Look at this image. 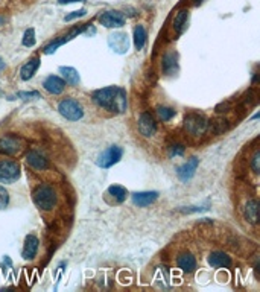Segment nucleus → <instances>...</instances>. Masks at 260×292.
I'll list each match as a JSON object with an SVG mask.
<instances>
[{
    "instance_id": "nucleus-22",
    "label": "nucleus",
    "mask_w": 260,
    "mask_h": 292,
    "mask_svg": "<svg viewBox=\"0 0 260 292\" xmlns=\"http://www.w3.org/2000/svg\"><path fill=\"white\" fill-rule=\"evenodd\" d=\"M59 73L62 76V79L66 81V84L69 85H78L79 84V73L76 69L73 67H59Z\"/></svg>"
},
{
    "instance_id": "nucleus-26",
    "label": "nucleus",
    "mask_w": 260,
    "mask_h": 292,
    "mask_svg": "<svg viewBox=\"0 0 260 292\" xmlns=\"http://www.w3.org/2000/svg\"><path fill=\"white\" fill-rule=\"evenodd\" d=\"M146 37H148L146 35V29L142 25L136 26V29H134V46H136L137 50L143 49V46L146 43Z\"/></svg>"
},
{
    "instance_id": "nucleus-14",
    "label": "nucleus",
    "mask_w": 260,
    "mask_h": 292,
    "mask_svg": "<svg viewBox=\"0 0 260 292\" xmlns=\"http://www.w3.org/2000/svg\"><path fill=\"white\" fill-rule=\"evenodd\" d=\"M84 29L85 28H75V29H72L69 34H66V35H62V38H58V40H55L53 43H50L49 46H46V49H44V53H47V55H50V53H53L59 46H62L64 43H67V41H70L72 38H75V37H78L81 32H84Z\"/></svg>"
},
{
    "instance_id": "nucleus-4",
    "label": "nucleus",
    "mask_w": 260,
    "mask_h": 292,
    "mask_svg": "<svg viewBox=\"0 0 260 292\" xmlns=\"http://www.w3.org/2000/svg\"><path fill=\"white\" fill-rule=\"evenodd\" d=\"M58 111L62 118H66L67 121H72V122L79 121L84 116L82 105L75 99H62L58 104Z\"/></svg>"
},
{
    "instance_id": "nucleus-13",
    "label": "nucleus",
    "mask_w": 260,
    "mask_h": 292,
    "mask_svg": "<svg viewBox=\"0 0 260 292\" xmlns=\"http://www.w3.org/2000/svg\"><path fill=\"white\" fill-rule=\"evenodd\" d=\"M158 198V192H136L133 195V203L137 207H148Z\"/></svg>"
},
{
    "instance_id": "nucleus-34",
    "label": "nucleus",
    "mask_w": 260,
    "mask_h": 292,
    "mask_svg": "<svg viewBox=\"0 0 260 292\" xmlns=\"http://www.w3.org/2000/svg\"><path fill=\"white\" fill-rule=\"evenodd\" d=\"M193 2H195V5H200V4L203 2V0H193Z\"/></svg>"
},
{
    "instance_id": "nucleus-29",
    "label": "nucleus",
    "mask_w": 260,
    "mask_h": 292,
    "mask_svg": "<svg viewBox=\"0 0 260 292\" xmlns=\"http://www.w3.org/2000/svg\"><path fill=\"white\" fill-rule=\"evenodd\" d=\"M8 204H10V193L4 186H0V210L7 209Z\"/></svg>"
},
{
    "instance_id": "nucleus-3",
    "label": "nucleus",
    "mask_w": 260,
    "mask_h": 292,
    "mask_svg": "<svg viewBox=\"0 0 260 292\" xmlns=\"http://www.w3.org/2000/svg\"><path fill=\"white\" fill-rule=\"evenodd\" d=\"M184 130L190 134V136H203L207 133V127H209V121L198 113H190L184 118Z\"/></svg>"
},
{
    "instance_id": "nucleus-2",
    "label": "nucleus",
    "mask_w": 260,
    "mask_h": 292,
    "mask_svg": "<svg viewBox=\"0 0 260 292\" xmlns=\"http://www.w3.org/2000/svg\"><path fill=\"white\" fill-rule=\"evenodd\" d=\"M32 200H34V203L38 209H41L44 212H49L56 204V193L50 186L40 184L32 192Z\"/></svg>"
},
{
    "instance_id": "nucleus-1",
    "label": "nucleus",
    "mask_w": 260,
    "mask_h": 292,
    "mask_svg": "<svg viewBox=\"0 0 260 292\" xmlns=\"http://www.w3.org/2000/svg\"><path fill=\"white\" fill-rule=\"evenodd\" d=\"M93 101L98 107H101L107 111H111L114 114L125 113L126 107H128V99H126L125 90L114 87V85L96 90L93 93Z\"/></svg>"
},
{
    "instance_id": "nucleus-8",
    "label": "nucleus",
    "mask_w": 260,
    "mask_h": 292,
    "mask_svg": "<svg viewBox=\"0 0 260 292\" xmlns=\"http://www.w3.org/2000/svg\"><path fill=\"white\" fill-rule=\"evenodd\" d=\"M108 46L116 52V53H125L129 49V40L128 35L123 32H114L108 37Z\"/></svg>"
},
{
    "instance_id": "nucleus-35",
    "label": "nucleus",
    "mask_w": 260,
    "mask_h": 292,
    "mask_svg": "<svg viewBox=\"0 0 260 292\" xmlns=\"http://www.w3.org/2000/svg\"><path fill=\"white\" fill-rule=\"evenodd\" d=\"M4 67H5V64L2 63V60H0V69H4Z\"/></svg>"
},
{
    "instance_id": "nucleus-28",
    "label": "nucleus",
    "mask_w": 260,
    "mask_h": 292,
    "mask_svg": "<svg viewBox=\"0 0 260 292\" xmlns=\"http://www.w3.org/2000/svg\"><path fill=\"white\" fill-rule=\"evenodd\" d=\"M22 43H23V46H26V47H32V46L35 44V31H34L32 28L25 32Z\"/></svg>"
},
{
    "instance_id": "nucleus-7",
    "label": "nucleus",
    "mask_w": 260,
    "mask_h": 292,
    "mask_svg": "<svg viewBox=\"0 0 260 292\" xmlns=\"http://www.w3.org/2000/svg\"><path fill=\"white\" fill-rule=\"evenodd\" d=\"M99 23L105 28H122L125 25V17L120 11H107L99 16Z\"/></svg>"
},
{
    "instance_id": "nucleus-9",
    "label": "nucleus",
    "mask_w": 260,
    "mask_h": 292,
    "mask_svg": "<svg viewBox=\"0 0 260 292\" xmlns=\"http://www.w3.org/2000/svg\"><path fill=\"white\" fill-rule=\"evenodd\" d=\"M137 128L143 137H152L157 133V122L154 121V118L149 113H143L139 118Z\"/></svg>"
},
{
    "instance_id": "nucleus-25",
    "label": "nucleus",
    "mask_w": 260,
    "mask_h": 292,
    "mask_svg": "<svg viewBox=\"0 0 260 292\" xmlns=\"http://www.w3.org/2000/svg\"><path fill=\"white\" fill-rule=\"evenodd\" d=\"M108 195H111L113 200H114L116 203H123V201L126 200L128 192H126V189H125L123 186L114 184V186H110V187H108Z\"/></svg>"
},
{
    "instance_id": "nucleus-6",
    "label": "nucleus",
    "mask_w": 260,
    "mask_h": 292,
    "mask_svg": "<svg viewBox=\"0 0 260 292\" xmlns=\"http://www.w3.org/2000/svg\"><path fill=\"white\" fill-rule=\"evenodd\" d=\"M122 155H123V149L117 145H113L108 149H105L102 154H99L96 164L102 169H108V167L114 166L116 163H119Z\"/></svg>"
},
{
    "instance_id": "nucleus-5",
    "label": "nucleus",
    "mask_w": 260,
    "mask_h": 292,
    "mask_svg": "<svg viewBox=\"0 0 260 292\" xmlns=\"http://www.w3.org/2000/svg\"><path fill=\"white\" fill-rule=\"evenodd\" d=\"M20 178V164L14 160L0 161V183L13 184Z\"/></svg>"
},
{
    "instance_id": "nucleus-27",
    "label": "nucleus",
    "mask_w": 260,
    "mask_h": 292,
    "mask_svg": "<svg viewBox=\"0 0 260 292\" xmlns=\"http://www.w3.org/2000/svg\"><path fill=\"white\" fill-rule=\"evenodd\" d=\"M177 111L170 107H158L157 108V116L161 122H169L172 118H175Z\"/></svg>"
},
{
    "instance_id": "nucleus-10",
    "label": "nucleus",
    "mask_w": 260,
    "mask_h": 292,
    "mask_svg": "<svg viewBox=\"0 0 260 292\" xmlns=\"http://www.w3.org/2000/svg\"><path fill=\"white\" fill-rule=\"evenodd\" d=\"M198 164H200V160L197 158V157H192L190 160H187L184 164H181L178 169H177V175H178V178L181 180V181H189L193 175H195V172H197V169H198Z\"/></svg>"
},
{
    "instance_id": "nucleus-21",
    "label": "nucleus",
    "mask_w": 260,
    "mask_h": 292,
    "mask_svg": "<svg viewBox=\"0 0 260 292\" xmlns=\"http://www.w3.org/2000/svg\"><path fill=\"white\" fill-rule=\"evenodd\" d=\"M20 149L19 146V140L14 137H5V139H0V152L4 154H16Z\"/></svg>"
},
{
    "instance_id": "nucleus-15",
    "label": "nucleus",
    "mask_w": 260,
    "mask_h": 292,
    "mask_svg": "<svg viewBox=\"0 0 260 292\" xmlns=\"http://www.w3.org/2000/svg\"><path fill=\"white\" fill-rule=\"evenodd\" d=\"M26 161L28 164L34 169V170H44L49 167V161L44 155H41L38 151H31L26 155Z\"/></svg>"
},
{
    "instance_id": "nucleus-33",
    "label": "nucleus",
    "mask_w": 260,
    "mask_h": 292,
    "mask_svg": "<svg viewBox=\"0 0 260 292\" xmlns=\"http://www.w3.org/2000/svg\"><path fill=\"white\" fill-rule=\"evenodd\" d=\"M61 5H67V4H75V2H84V0H58Z\"/></svg>"
},
{
    "instance_id": "nucleus-23",
    "label": "nucleus",
    "mask_w": 260,
    "mask_h": 292,
    "mask_svg": "<svg viewBox=\"0 0 260 292\" xmlns=\"http://www.w3.org/2000/svg\"><path fill=\"white\" fill-rule=\"evenodd\" d=\"M187 20H189V11L187 10H181L175 19H173V28H175V31L178 34H183L184 29L187 28Z\"/></svg>"
},
{
    "instance_id": "nucleus-20",
    "label": "nucleus",
    "mask_w": 260,
    "mask_h": 292,
    "mask_svg": "<svg viewBox=\"0 0 260 292\" xmlns=\"http://www.w3.org/2000/svg\"><path fill=\"white\" fill-rule=\"evenodd\" d=\"M243 215H245V219L251 224H257L258 221V203L257 200H249L245 207H243Z\"/></svg>"
},
{
    "instance_id": "nucleus-19",
    "label": "nucleus",
    "mask_w": 260,
    "mask_h": 292,
    "mask_svg": "<svg viewBox=\"0 0 260 292\" xmlns=\"http://www.w3.org/2000/svg\"><path fill=\"white\" fill-rule=\"evenodd\" d=\"M38 67H40V58H38V56L31 58V60L22 67V70H20V78H22L23 81H29V79L37 73Z\"/></svg>"
},
{
    "instance_id": "nucleus-36",
    "label": "nucleus",
    "mask_w": 260,
    "mask_h": 292,
    "mask_svg": "<svg viewBox=\"0 0 260 292\" xmlns=\"http://www.w3.org/2000/svg\"><path fill=\"white\" fill-rule=\"evenodd\" d=\"M2 23H4V19H2V17H0V25H2Z\"/></svg>"
},
{
    "instance_id": "nucleus-18",
    "label": "nucleus",
    "mask_w": 260,
    "mask_h": 292,
    "mask_svg": "<svg viewBox=\"0 0 260 292\" xmlns=\"http://www.w3.org/2000/svg\"><path fill=\"white\" fill-rule=\"evenodd\" d=\"M209 265L213 266V268H230L231 266V259L230 256L221 253V251H215L209 256L207 259Z\"/></svg>"
},
{
    "instance_id": "nucleus-12",
    "label": "nucleus",
    "mask_w": 260,
    "mask_h": 292,
    "mask_svg": "<svg viewBox=\"0 0 260 292\" xmlns=\"http://www.w3.org/2000/svg\"><path fill=\"white\" fill-rule=\"evenodd\" d=\"M161 69L166 75H175L178 72V55L175 52H167L163 56Z\"/></svg>"
},
{
    "instance_id": "nucleus-17",
    "label": "nucleus",
    "mask_w": 260,
    "mask_h": 292,
    "mask_svg": "<svg viewBox=\"0 0 260 292\" xmlns=\"http://www.w3.org/2000/svg\"><path fill=\"white\" fill-rule=\"evenodd\" d=\"M177 265L184 272H193L197 269V259L190 253H181L177 259Z\"/></svg>"
},
{
    "instance_id": "nucleus-11",
    "label": "nucleus",
    "mask_w": 260,
    "mask_h": 292,
    "mask_svg": "<svg viewBox=\"0 0 260 292\" xmlns=\"http://www.w3.org/2000/svg\"><path fill=\"white\" fill-rule=\"evenodd\" d=\"M43 87L46 91H49L50 94H61L66 88V81L59 76H55V75H50L44 79L43 82Z\"/></svg>"
},
{
    "instance_id": "nucleus-31",
    "label": "nucleus",
    "mask_w": 260,
    "mask_h": 292,
    "mask_svg": "<svg viewBox=\"0 0 260 292\" xmlns=\"http://www.w3.org/2000/svg\"><path fill=\"white\" fill-rule=\"evenodd\" d=\"M251 167H252L254 173L260 172V151H255L254 155L251 157Z\"/></svg>"
},
{
    "instance_id": "nucleus-24",
    "label": "nucleus",
    "mask_w": 260,
    "mask_h": 292,
    "mask_svg": "<svg viewBox=\"0 0 260 292\" xmlns=\"http://www.w3.org/2000/svg\"><path fill=\"white\" fill-rule=\"evenodd\" d=\"M228 121L224 119V118H218V119H213V121H209V127H207V131H212L213 134H222L224 131L228 130Z\"/></svg>"
},
{
    "instance_id": "nucleus-30",
    "label": "nucleus",
    "mask_w": 260,
    "mask_h": 292,
    "mask_svg": "<svg viewBox=\"0 0 260 292\" xmlns=\"http://www.w3.org/2000/svg\"><path fill=\"white\" fill-rule=\"evenodd\" d=\"M169 154H170V157L183 155V154H184V146H183V145H178V143H173V145H170V148H169Z\"/></svg>"
},
{
    "instance_id": "nucleus-16",
    "label": "nucleus",
    "mask_w": 260,
    "mask_h": 292,
    "mask_svg": "<svg viewBox=\"0 0 260 292\" xmlns=\"http://www.w3.org/2000/svg\"><path fill=\"white\" fill-rule=\"evenodd\" d=\"M38 245H40V241L37 236L34 235H28L26 239H25V247H23V259H34L37 256V251H38Z\"/></svg>"
},
{
    "instance_id": "nucleus-32",
    "label": "nucleus",
    "mask_w": 260,
    "mask_h": 292,
    "mask_svg": "<svg viewBox=\"0 0 260 292\" xmlns=\"http://www.w3.org/2000/svg\"><path fill=\"white\" fill-rule=\"evenodd\" d=\"M87 14V10H79V11H75V13H72V14H69V16H66V22H72L73 19H79V17H84Z\"/></svg>"
}]
</instances>
